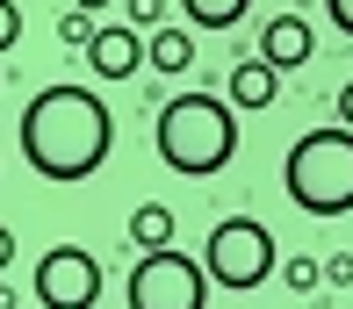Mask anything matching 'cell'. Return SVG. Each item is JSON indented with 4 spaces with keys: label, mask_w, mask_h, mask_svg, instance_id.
<instances>
[{
    "label": "cell",
    "mask_w": 353,
    "mask_h": 309,
    "mask_svg": "<svg viewBox=\"0 0 353 309\" xmlns=\"http://www.w3.org/2000/svg\"><path fill=\"white\" fill-rule=\"evenodd\" d=\"M116 144V116L87 87H43L22 108V151L43 180H87Z\"/></svg>",
    "instance_id": "6da1fadb"
},
{
    "label": "cell",
    "mask_w": 353,
    "mask_h": 309,
    "mask_svg": "<svg viewBox=\"0 0 353 309\" xmlns=\"http://www.w3.org/2000/svg\"><path fill=\"white\" fill-rule=\"evenodd\" d=\"M152 144H159V158H166L173 173L210 180V173H223L238 158V108L223 101V94H181V101L159 108Z\"/></svg>",
    "instance_id": "7a4b0ae2"
},
{
    "label": "cell",
    "mask_w": 353,
    "mask_h": 309,
    "mask_svg": "<svg viewBox=\"0 0 353 309\" xmlns=\"http://www.w3.org/2000/svg\"><path fill=\"white\" fill-rule=\"evenodd\" d=\"M281 187L303 216H346L353 209V129H310L281 158Z\"/></svg>",
    "instance_id": "3957f363"
},
{
    "label": "cell",
    "mask_w": 353,
    "mask_h": 309,
    "mask_svg": "<svg viewBox=\"0 0 353 309\" xmlns=\"http://www.w3.org/2000/svg\"><path fill=\"white\" fill-rule=\"evenodd\" d=\"M202 273H210L216 288H231V295L260 288L267 273H274V231L252 223V216H223L210 231V245H202Z\"/></svg>",
    "instance_id": "277c9868"
},
{
    "label": "cell",
    "mask_w": 353,
    "mask_h": 309,
    "mask_svg": "<svg viewBox=\"0 0 353 309\" xmlns=\"http://www.w3.org/2000/svg\"><path fill=\"white\" fill-rule=\"evenodd\" d=\"M130 309H210V273L188 252H144L130 273Z\"/></svg>",
    "instance_id": "5b68a950"
},
{
    "label": "cell",
    "mask_w": 353,
    "mask_h": 309,
    "mask_svg": "<svg viewBox=\"0 0 353 309\" xmlns=\"http://www.w3.org/2000/svg\"><path fill=\"white\" fill-rule=\"evenodd\" d=\"M37 302L43 309H94L101 302V266L87 245H51L37 259Z\"/></svg>",
    "instance_id": "8992f818"
},
{
    "label": "cell",
    "mask_w": 353,
    "mask_h": 309,
    "mask_svg": "<svg viewBox=\"0 0 353 309\" xmlns=\"http://www.w3.org/2000/svg\"><path fill=\"white\" fill-rule=\"evenodd\" d=\"M87 65H94L101 79H130L137 65H144V36H137L130 22H108V29H94V36H87Z\"/></svg>",
    "instance_id": "52a82bcc"
},
{
    "label": "cell",
    "mask_w": 353,
    "mask_h": 309,
    "mask_svg": "<svg viewBox=\"0 0 353 309\" xmlns=\"http://www.w3.org/2000/svg\"><path fill=\"white\" fill-rule=\"evenodd\" d=\"M310 51L317 43H310V22H303V14H274V22L260 29V65H274V72H296Z\"/></svg>",
    "instance_id": "ba28073f"
},
{
    "label": "cell",
    "mask_w": 353,
    "mask_h": 309,
    "mask_svg": "<svg viewBox=\"0 0 353 309\" xmlns=\"http://www.w3.org/2000/svg\"><path fill=\"white\" fill-rule=\"evenodd\" d=\"M274 87H281V72H274V65L245 58V65L231 72V87H223V94H231V108H267V101H274Z\"/></svg>",
    "instance_id": "9c48e42d"
},
{
    "label": "cell",
    "mask_w": 353,
    "mask_h": 309,
    "mask_svg": "<svg viewBox=\"0 0 353 309\" xmlns=\"http://www.w3.org/2000/svg\"><path fill=\"white\" fill-rule=\"evenodd\" d=\"M144 58H152L159 72H188V65H195V36H188V29H152V36H144Z\"/></svg>",
    "instance_id": "30bf717a"
},
{
    "label": "cell",
    "mask_w": 353,
    "mask_h": 309,
    "mask_svg": "<svg viewBox=\"0 0 353 309\" xmlns=\"http://www.w3.org/2000/svg\"><path fill=\"white\" fill-rule=\"evenodd\" d=\"M130 237H137L144 252H166V245H173V209H159V202H144L137 216H130Z\"/></svg>",
    "instance_id": "8fae6325"
},
{
    "label": "cell",
    "mask_w": 353,
    "mask_h": 309,
    "mask_svg": "<svg viewBox=\"0 0 353 309\" xmlns=\"http://www.w3.org/2000/svg\"><path fill=\"white\" fill-rule=\"evenodd\" d=\"M181 8H188V22H195V29H238L252 0H181Z\"/></svg>",
    "instance_id": "7c38bea8"
},
{
    "label": "cell",
    "mask_w": 353,
    "mask_h": 309,
    "mask_svg": "<svg viewBox=\"0 0 353 309\" xmlns=\"http://www.w3.org/2000/svg\"><path fill=\"white\" fill-rule=\"evenodd\" d=\"M281 281L296 288V295H310V288L325 281V266H317V259H288V266H281Z\"/></svg>",
    "instance_id": "4fadbf2b"
},
{
    "label": "cell",
    "mask_w": 353,
    "mask_h": 309,
    "mask_svg": "<svg viewBox=\"0 0 353 309\" xmlns=\"http://www.w3.org/2000/svg\"><path fill=\"white\" fill-rule=\"evenodd\" d=\"M8 43H22V8L0 0V51H8Z\"/></svg>",
    "instance_id": "5bb4252c"
},
{
    "label": "cell",
    "mask_w": 353,
    "mask_h": 309,
    "mask_svg": "<svg viewBox=\"0 0 353 309\" xmlns=\"http://www.w3.org/2000/svg\"><path fill=\"white\" fill-rule=\"evenodd\" d=\"M159 14H166V0H130V29H152Z\"/></svg>",
    "instance_id": "9a60e30c"
},
{
    "label": "cell",
    "mask_w": 353,
    "mask_h": 309,
    "mask_svg": "<svg viewBox=\"0 0 353 309\" xmlns=\"http://www.w3.org/2000/svg\"><path fill=\"white\" fill-rule=\"evenodd\" d=\"M58 36H65V43H79V51H87V36H94V29H87V14H65V22H58Z\"/></svg>",
    "instance_id": "2e32d148"
},
{
    "label": "cell",
    "mask_w": 353,
    "mask_h": 309,
    "mask_svg": "<svg viewBox=\"0 0 353 309\" xmlns=\"http://www.w3.org/2000/svg\"><path fill=\"white\" fill-rule=\"evenodd\" d=\"M325 14L339 22V36H353V0H325Z\"/></svg>",
    "instance_id": "e0dca14e"
},
{
    "label": "cell",
    "mask_w": 353,
    "mask_h": 309,
    "mask_svg": "<svg viewBox=\"0 0 353 309\" xmlns=\"http://www.w3.org/2000/svg\"><path fill=\"white\" fill-rule=\"evenodd\" d=\"M8 266H14V231L0 223V273H8Z\"/></svg>",
    "instance_id": "ac0fdd59"
},
{
    "label": "cell",
    "mask_w": 353,
    "mask_h": 309,
    "mask_svg": "<svg viewBox=\"0 0 353 309\" xmlns=\"http://www.w3.org/2000/svg\"><path fill=\"white\" fill-rule=\"evenodd\" d=\"M339 129H353V79H346V94H339Z\"/></svg>",
    "instance_id": "d6986e66"
},
{
    "label": "cell",
    "mask_w": 353,
    "mask_h": 309,
    "mask_svg": "<svg viewBox=\"0 0 353 309\" xmlns=\"http://www.w3.org/2000/svg\"><path fill=\"white\" fill-rule=\"evenodd\" d=\"M0 309H14V288H0Z\"/></svg>",
    "instance_id": "ffe728a7"
},
{
    "label": "cell",
    "mask_w": 353,
    "mask_h": 309,
    "mask_svg": "<svg viewBox=\"0 0 353 309\" xmlns=\"http://www.w3.org/2000/svg\"><path fill=\"white\" fill-rule=\"evenodd\" d=\"M87 8H108V0H79V14H87Z\"/></svg>",
    "instance_id": "44dd1931"
}]
</instances>
